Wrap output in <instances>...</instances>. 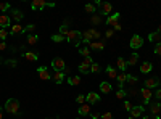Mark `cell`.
Returning a JSON list of instances; mask_svg holds the SVG:
<instances>
[{
  "label": "cell",
  "instance_id": "836d02e7",
  "mask_svg": "<svg viewBox=\"0 0 161 119\" xmlns=\"http://www.w3.org/2000/svg\"><path fill=\"white\" fill-rule=\"evenodd\" d=\"M90 23L92 24H100L102 23V16H100V13H95L92 16V20H90Z\"/></svg>",
  "mask_w": 161,
  "mask_h": 119
},
{
  "label": "cell",
  "instance_id": "6f0895ef",
  "mask_svg": "<svg viewBox=\"0 0 161 119\" xmlns=\"http://www.w3.org/2000/svg\"><path fill=\"white\" fill-rule=\"evenodd\" d=\"M142 119H151L150 116H142Z\"/></svg>",
  "mask_w": 161,
  "mask_h": 119
},
{
  "label": "cell",
  "instance_id": "9a60e30c",
  "mask_svg": "<svg viewBox=\"0 0 161 119\" xmlns=\"http://www.w3.org/2000/svg\"><path fill=\"white\" fill-rule=\"evenodd\" d=\"M24 31V27L20 24V23H15L13 26H10V34L12 35H16V34H23Z\"/></svg>",
  "mask_w": 161,
  "mask_h": 119
},
{
  "label": "cell",
  "instance_id": "db71d44e",
  "mask_svg": "<svg viewBox=\"0 0 161 119\" xmlns=\"http://www.w3.org/2000/svg\"><path fill=\"white\" fill-rule=\"evenodd\" d=\"M100 116H102V114H98V113H90V117H92V119H100Z\"/></svg>",
  "mask_w": 161,
  "mask_h": 119
},
{
  "label": "cell",
  "instance_id": "f5cc1de1",
  "mask_svg": "<svg viewBox=\"0 0 161 119\" xmlns=\"http://www.w3.org/2000/svg\"><path fill=\"white\" fill-rule=\"evenodd\" d=\"M129 94H130L132 97H135V95H139L140 92H139V90H135V89H132V90H129Z\"/></svg>",
  "mask_w": 161,
  "mask_h": 119
},
{
  "label": "cell",
  "instance_id": "d6986e66",
  "mask_svg": "<svg viewBox=\"0 0 161 119\" xmlns=\"http://www.w3.org/2000/svg\"><path fill=\"white\" fill-rule=\"evenodd\" d=\"M116 80H118V84H119V89H122V85L127 82V72H118Z\"/></svg>",
  "mask_w": 161,
  "mask_h": 119
},
{
  "label": "cell",
  "instance_id": "5b68a950",
  "mask_svg": "<svg viewBox=\"0 0 161 119\" xmlns=\"http://www.w3.org/2000/svg\"><path fill=\"white\" fill-rule=\"evenodd\" d=\"M161 84V80H159V77L158 76H155V77H148L147 80H145V89H158V85Z\"/></svg>",
  "mask_w": 161,
  "mask_h": 119
},
{
  "label": "cell",
  "instance_id": "2e32d148",
  "mask_svg": "<svg viewBox=\"0 0 161 119\" xmlns=\"http://www.w3.org/2000/svg\"><path fill=\"white\" fill-rule=\"evenodd\" d=\"M100 8H102V11H100V15H105L107 18L111 15V11H113V7H111V3H102L100 5Z\"/></svg>",
  "mask_w": 161,
  "mask_h": 119
},
{
  "label": "cell",
  "instance_id": "11a10c76",
  "mask_svg": "<svg viewBox=\"0 0 161 119\" xmlns=\"http://www.w3.org/2000/svg\"><path fill=\"white\" fill-rule=\"evenodd\" d=\"M3 50H7V43L5 42H0V52H3Z\"/></svg>",
  "mask_w": 161,
  "mask_h": 119
},
{
  "label": "cell",
  "instance_id": "277c9868",
  "mask_svg": "<svg viewBox=\"0 0 161 119\" xmlns=\"http://www.w3.org/2000/svg\"><path fill=\"white\" fill-rule=\"evenodd\" d=\"M52 68H53V71H64L66 69V63H64L63 58L56 57V58L52 60Z\"/></svg>",
  "mask_w": 161,
  "mask_h": 119
},
{
  "label": "cell",
  "instance_id": "ac0fdd59",
  "mask_svg": "<svg viewBox=\"0 0 161 119\" xmlns=\"http://www.w3.org/2000/svg\"><path fill=\"white\" fill-rule=\"evenodd\" d=\"M151 69H153V65H151L150 61H144L140 65V72H142V74H147V72H150Z\"/></svg>",
  "mask_w": 161,
  "mask_h": 119
},
{
  "label": "cell",
  "instance_id": "ab89813d",
  "mask_svg": "<svg viewBox=\"0 0 161 119\" xmlns=\"http://www.w3.org/2000/svg\"><path fill=\"white\" fill-rule=\"evenodd\" d=\"M137 80H139V79H137L135 76H132V74H127V82H129L130 85H132V84H137Z\"/></svg>",
  "mask_w": 161,
  "mask_h": 119
},
{
  "label": "cell",
  "instance_id": "91938a15",
  "mask_svg": "<svg viewBox=\"0 0 161 119\" xmlns=\"http://www.w3.org/2000/svg\"><path fill=\"white\" fill-rule=\"evenodd\" d=\"M127 119H135V117H132V116H129V117H127Z\"/></svg>",
  "mask_w": 161,
  "mask_h": 119
},
{
  "label": "cell",
  "instance_id": "c3c4849f",
  "mask_svg": "<svg viewBox=\"0 0 161 119\" xmlns=\"http://www.w3.org/2000/svg\"><path fill=\"white\" fill-rule=\"evenodd\" d=\"M100 119H115V117H113V114H111V113H105V114H102V116H100Z\"/></svg>",
  "mask_w": 161,
  "mask_h": 119
},
{
  "label": "cell",
  "instance_id": "603a6c76",
  "mask_svg": "<svg viewBox=\"0 0 161 119\" xmlns=\"http://www.w3.org/2000/svg\"><path fill=\"white\" fill-rule=\"evenodd\" d=\"M137 61H139V53H137V52H132V53H130V58L127 60V66L137 65Z\"/></svg>",
  "mask_w": 161,
  "mask_h": 119
},
{
  "label": "cell",
  "instance_id": "4fadbf2b",
  "mask_svg": "<svg viewBox=\"0 0 161 119\" xmlns=\"http://www.w3.org/2000/svg\"><path fill=\"white\" fill-rule=\"evenodd\" d=\"M78 114L82 117V116H89L90 114V105L89 103H84L78 108Z\"/></svg>",
  "mask_w": 161,
  "mask_h": 119
},
{
  "label": "cell",
  "instance_id": "30bf717a",
  "mask_svg": "<svg viewBox=\"0 0 161 119\" xmlns=\"http://www.w3.org/2000/svg\"><path fill=\"white\" fill-rule=\"evenodd\" d=\"M89 48L90 50H105V42L103 40H92L90 43H89Z\"/></svg>",
  "mask_w": 161,
  "mask_h": 119
},
{
  "label": "cell",
  "instance_id": "bcb514c9",
  "mask_svg": "<svg viewBox=\"0 0 161 119\" xmlns=\"http://www.w3.org/2000/svg\"><path fill=\"white\" fill-rule=\"evenodd\" d=\"M155 53L161 57V42H159V43H155Z\"/></svg>",
  "mask_w": 161,
  "mask_h": 119
},
{
  "label": "cell",
  "instance_id": "f1b7e54d",
  "mask_svg": "<svg viewBox=\"0 0 161 119\" xmlns=\"http://www.w3.org/2000/svg\"><path fill=\"white\" fill-rule=\"evenodd\" d=\"M68 84L69 85H79L81 84V76H71V77H68Z\"/></svg>",
  "mask_w": 161,
  "mask_h": 119
},
{
  "label": "cell",
  "instance_id": "8fae6325",
  "mask_svg": "<svg viewBox=\"0 0 161 119\" xmlns=\"http://www.w3.org/2000/svg\"><path fill=\"white\" fill-rule=\"evenodd\" d=\"M98 102H100V95H98V94H95V92H89V94L86 95V103L92 105V103H98Z\"/></svg>",
  "mask_w": 161,
  "mask_h": 119
},
{
  "label": "cell",
  "instance_id": "3957f363",
  "mask_svg": "<svg viewBox=\"0 0 161 119\" xmlns=\"http://www.w3.org/2000/svg\"><path fill=\"white\" fill-rule=\"evenodd\" d=\"M142 45H144V39H142L139 34L132 35V39H130V42H129V47H130L132 50H139Z\"/></svg>",
  "mask_w": 161,
  "mask_h": 119
},
{
  "label": "cell",
  "instance_id": "d6a6232c",
  "mask_svg": "<svg viewBox=\"0 0 161 119\" xmlns=\"http://www.w3.org/2000/svg\"><path fill=\"white\" fill-rule=\"evenodd\" d=\"M52 40L56 42V43H60V42L66 40V37H64V35H61V34H53V35H52Z\"/></svg>",
  "mask_w": 161,
  "mask_h": 119
},
{
  "label": "cell",
  "instance_id": "cb8c5ba5",
  "mask_svg": "<svg viewBox=\"0 0 161 119\" xmlns=\"http://www.w3.org/2000/svg\"><path fill=\"white\" fill-rule=\"evenodd\" d=\"M116 65H118V68H119V71L121 72H126V68H127V61L124 60V58H118V61H116Z\"/></svg>",
  "mask_w": 161,
  "mask_h": 119
},
{
  "label": "cell",
  "instance_id": "e575fe53",
  "mask_svg": "<svg viewBox=\"0 0 161 119\" xmlns=\"http://www.w3.org/2000/svg\"><path fill=\"white\" fill-rule=\"evenodd\" d=\"M79 53L84 58H87V57H90V48L89 47H82V48H79Z\"/></svg>",
  "mask_w": 161,
  "mask_h": 119
},
{
  "label": "cell",
  "instance_id": "9c48e42d",
  "mask_svg": "<svg viewBox=\"0 0 161 119\" xmlns=\"http://www.w3.org/2000/svg\"><path fill=\"white\" fill-rule=\"evenodd\" d=\"M144 109H145V106H144V105H137V106H132V109H130V116H132V117H139V116H144Z\"/></svg>",
  "mask_w": 161,
  "mask_h": 119
},
{
  "label": "cell",
  "instance_id": "6125c7cd",
  "mask_svg": "<svg viewBox=\"0 0 161 119\" xmlns=\"http://www.w3.org/2000/svg\"><path fill=\"white\" fill-rule=\"evenodd\" d=\"M47 119H53V117H47ZM55 119H56V117H55Z\"/></svg>",
  "mask_w": 161,
  "mask_h": 119
},
{
  "label": "cell",
  "instance_id": "681fc988",
  "mask_svg": "<svg viewBox=\"0 0 161 119\" xmlns=\"http://www.w3.org/2000/svg\"><path fill=\"white\" fill-rule=\"evenodd\" d=\"M113 34H115V31H113V29H107V32H105V37H113Z\"/></svg>",
  "mask_w": 161,
  "mask_h": 119
},
{
  "label": "cell",
  "instance_id": "52a82bcc",
  "mask_svg": "<svg viewBox=\"0 0 161 119\" xmlns=\"http://www.w3.org/2000/svg\"><path fill=\"white\" fill-rule=\"evenodd\" d=\"M37 72H39V77H40L42 80H49V79H52V74H50L49 68H45V66L37 68Z\"/></svg>",
  "mask_w": 161,
  "mask_h": 119
},
{
  "label": "cell",
  "instance_id": "484cf974",
  "mask_svg": "<svg viewBox=\"0 0 161 119\" xmlns=\"http://www.w3.org/2000/svg\"><path fill=\"white\" fill-rule=\"evenodd\" d=\"M148 40L153 42V43H159V42H161V34H159V32H151V34L148 35Z\"/></svg>",
  "mask_w": 161,
  "mask_h": 119
},
{
  "label": "cell",
  "instance_id": "44dd1931",
  "mask_svg": "<svg viewBox=\"0 0 161 119\" xmlns=\"http://www.w3.org/2000/svg\"><path fill=\"white\" fill-rule=\"evenodd\" d=\"M150 111H151V114H159V111H161V103L156 102L155 103H150Z\"/></svg>",
  "mask_w": 161,
  "mask_h": 119
},
{
  "label": "cell",
  "instance_id": "f907efd6",
  "mask_svg": "<svg viewBox=\"0 0 161 119\" xmlns=\"http://www.w3.org/2000/svg\"><path fill=\"white\" fill-rule=\"evenodd\" d=\"M124 108H126L127 111L130 113V109H132V103H130V102H124Z\"/></svg>",
  "mask_w": 161,
  "mask_h": 119
},
{
  "label": "cell",
  "instance_id": "ee69618b",
  "mask_svg": "<svg viewBox=\"0 0 161 119\" xmlns=\"http://www.w3.org/2000/svg\"><path fill=\"white\" fill-rule=\"evenodd\" d=\"M8 37V31L7 29H0V39H2V42Z\"/></svg>",
  "mask_w": 161,
  "mask_h": 119
},
{
  "label": "cell",
  "instance_id": "680465c9",
  "mask_svg": "<svg viewBox=\"0 0 161 119\" xmlns=\"http://www.w3.org/2000/svg\"><path fill=\"white\" fill-rule=\"evenodd\" d=\"M156 32H159V34H161V24L158 26V31H156Z\"/></svg>",
  "mask_w": 161,
  "mask_h": 119
},
{
  "label": "cell",
  "instance_id": "b9f144b4",
  "mask_svg": "<svg viewBox=\"0 0 161 119\" xmlns=\"http://www.w3.org/2000/svg\"><path fill=\"white\" fill-rule=\"evenodd\" d=\"M5 65H7V66H10V68H16L18 61H16V60H7V61H5Z\"/></svg>",
  "mask_w": 161,
  "mask_h": 119
},
{
  "label": "cell",
  "instance_id": "94428289",
  "mask_svg": "<svg viewBox=\"0 0 161 119\" xmlns=\"http://www.w3.org/2000/svg\"><path fill=\"white\" fill-rule=\"evenodd\" d=\"M155 119H161V117H159V116H155Z\"/></svg>",
  "mask_w": 161,
  "mask_h": 119
},
{
  "label": "cell",
  "instance_id": "e0dca14e",
  "mask_svg": "<svg viewBox=\"0 0 161 119\" xmlns=\"http://www.w3.org/2000/svg\"><path fill=\"white\" fill-rule=\"evenodd\" d=\"M64 76H66V74H64L63 71H55L53 76H52V79L56 82V84H61V82L64 80Z\"/></svg>",
  "mask_w": 161,
  "mask_h": 119
},
{
  "label": "cell",
  "instance_id": "e7e4bbea",
  "mask_svg": "<svg viewBox=\"0 0 161 119\" xmlns=\"http://www.w3.org/2000/svg\"><path fill=\"white\" fill-rule=\"evenodd\" d=\"M56 119H60V117H56Z\"/></svg>",
  "mask_w": 161,
  "mask_h": 119
},
{
  "label": "cell",
  "instance_id": "f546056e",
  "mask_svg": "<svg viewBox=\"0 0 161 119\" xmlns=\"http://www.w3.org/2000/svg\"><path fill=\"white\" fill-rule=\"evenodd\" d=\"M26 39H27V43H29V45H36V43H37V40H39V37H37L36 34H29Z\"/></svg>",
  "mask_w": 161,
  "mask_h": 119
},
{
  "label": "cell",
  "instance_id": "6da1fadb",
  "mask_svg": "<svg viewBox=\"0 0 161 119\" xmlns=\"http://www.w3.org/2000/svg\"><path fill=\"white\" fill-rule=\"evenodd\" d=\"M5 111L10 114H18V111H20V102L16 98H8L5 103Z\"/></svg>",
  "mask_w": 161,
  "mask_h": 119
},
{
  "label": "cell",
  "instance_id": "7a4b0ae2",
  "mask_svg": "<svg viewBox=\"0 0 161 119\" xmlns=\"http://www.w3.org/2000/svg\"><path fill=\"white\" fill-rule=\"evenodd\" d=\"M66 40L71 42L73 45H79V42L82 40V34L79 31H69L66 34Z\"/></svg>",
  "mask_w": 161,
  "mask_h": 119
},
{
  "label": "cell",
  "instance_id": "f6af8a7d",
  "mask_svg": "<svg viewBox=\"0 0 161 119\" xmlns=\"http://www.w3.org/2000/svg\"><path fill=\"white\" fill-rule=\"evenodd\" d=\"M90 32H92V39H93V40L100 39V32H98L97 29H90Z\"/></svg>",
  "mask_w": 161,
  "mask_h": 119
},
{
  "label": "cell",
  "instance_id": "4dcf8cb0",
  "mask_svg": "<svg viewBox=\"0 0 161 119\" xmlns=\"http://www.w3.org/2000/svg\"><path fill=\"white\" fill-rule=\"evenodd\" d=\"M84 10H86L87 13H93V15H95L97 13V7L93 5V3H87L86 7H84Z\"/></svg>",
  "mask_w": 161,
  "mask_h": 119
},
{
  "label": "cell",
  "instance_id": "7c38bea8",
  "mask_svg": "<svg viewBox=\"0 0 161 119\" xmlns=\"http://www.w3.org/2000/svg\"><path fill=\"white\" fill-rule=\"evenodd\" d=\"M119 13H111L108 18H107V26H113L115 27L116 24H119Z\"/></svg>",
  "mask_w": 161,
  "mask_h": 119
},
{
  "label": "cell",
  "instance_id": "4316f807",
  "mask_svg": "<svg viewBox=\"0 0 161 119\" xmlns=\"http://www.w3.org/2000/svg\"><path fill=\"white\" fill-rule=\"evenodd\" d=\"M107 74H108V77H111V79H116V77H118V69L113 68V66H107Z\"/></svg>",
  "mask_w": 161,
  "mask_h": 119
},
{
  "label": "cell",
  "instance_id": "74e56055",
  "mask_svg": "<svg viewBox=\"0 0 161 119\" xmlns=\"http://www.w3.org/2000/svg\"><path fill=\"white\" fill-rule=\"evenodd\" d=\"M100 71H102V68H100L98 63H93V65L90 66V72H95V74H97V72H100Z\"/></svg>",
  "mask_w": 161,
  "mask_h": 119
},
{
  "label": "cell",
  "instance_id": "7dc6e473",
  "mask_svg": "<svg viewBox=\"0 0 161 119\" xmlns=\"http://www.w3.org/2000/svg\"><path fill=\"white\" fill-rule=\"evenodd\" d=\"M84 63H86V65H89V66H92V65H93V58H92V57L84 58Z\"/></svg>",
  "mask_w": 161,
  "mask_h": 119
},
{
  "label": "cell",
  "instance_id": "8d00e7d4",
  "mask_svg": "<svg viewBox=\"0 0 161 119\" xmlns=\"http://www.w3.org/2000/svg\"><path fill=\"white\" fill-rule=\"evenodd\" d=\"M126 95H127V92H126L124 89H119L118 92H116V98H118V100H122V98H126Z\"/></svg>",
  "mask_w": 161,
  "mask_h": 119
},
{
  "label": "cell",
  "instance_id": "ba28073f",
  "mask_svg": "<svg viewBox=\"0 0 161 119\" xmlns=\"http://www.w3.org/2000/svg\"><path fill=\"white\" fill-rule=\"evenodd\" d=\"M10 24H12V18L0 13V29H7V27H10Z\"/></svg>",
  "mask_w": 161,
  "mask_h": 119
},
{
  "label": "cell",
  "instance_id": "60d3db41",
  "mask_svg": "<svg viewBox=\"0 0 161 119\" xmlns=\"http://www.w3.org/2000/svg\"><path fill=\"white\" fill-rule=\"evenodd\" d=\"M76 102L79 103V106L84 105V103H86V95H78V97H76Z\"/></svg>",
  "mask_w": 161,
  "mask_h": 119
},
{
  "label": "cell",
  "instance_id": "1f68e13d",
  "mask_svg": "<svg viewBox=\"0 0 161 119\" xmlns=\"http://www.w3.org/2000/svg\"><path fill=\"white\" fill-rule=\"evenodd\" d=\"M79 71L82 72V74H87V72H90V66L89 65H86V63H81V65H79Z\"/></svg>",
  "mask_w": 161,
  "mask_h": 119
},
{
  "label": "cell",
  "instance_id": "d4e9b609",
  "mask_svg": "<svg viewBox=\"0 0 161 119\" xmlns=\"http://www.w3.org/2000/svg\"><path fill=\"white\" fill-rule=\"evenodd\" d=\"M93 39H92V32H90V29H87V31H84L82 32V42L84 43H90Z\"/></svg>",
  "mask_w": 161,
  "mask_h": 119
},
{
  "label": "cell",
  "instance_id": "7402d4cb",
  "mask_svg": "<svg viewBox=\"0 0 161 119\" xmlns=\"http://www.w3.org/2000/svg\"><path fill=\"white\" fill-rule=\"evenodd\" d=\"M23 57L26 60H29V61H37V60H39V55H37L36 52H24Z\"/></svg>",
  "mask_w": 161,
  "mask_h": 119
},
{
  "label": "cell",
  "instance_id": "816d5d0a",
  "mask_svg": "<svg viewBox=\"0 0 161 119\" xmlns=\"http://www.w3.org/2000/svg\"><path fill=\"white\" fill-rule=\"evenodd\" d=\"M155 98L158 100V102H159V100H161V89H158L156 92H155Z\"/></svg>",
  "mask_w": 161,
  "mask_h": 119
},
{
  "label": "cell",
  "instance_id": "83f0119b",
  "mask_svg": "<svg viewBox=\"0 0 161 119\" xmlns=\"http://www.w3.org/2000/svg\"><path fill=\"white\" fill-rule=\"evenodd\" d=\"M100 90H102L103 94H110L111 90H113V87H111L110 82H102V84H100Z\"/></svg>",
  "mask_w": 161,
  "mask_h": 119
},
{
  "label": "cell",
  "instance_id": "ffe728a7",
  "mask_svg": "<svg viewBox=\"0 0 161 119\" xmlns=\"http://www.w3.org/2000/svg\"><path fill=\"white\" fill-rule=\"evenodd\" d=\"M23 18H24L23 11H20V10H12V20H15V23H20Z\"/></svg>",
  "mask_w": 161,
  "mask_h": 119
},
{
  "label": "cell",
  "instance_id": "8992f818",
  "mask_svg": "<svg viewBox=\"0 0 161 119\" xmlns=\"http://www.w3.org/2000/svg\"><path fill=\"white\" fill-rule=\"evenodd\" d=\"M140 95H142V98H144V103H145V105H150V100H151V97H153V90L144 87V89L140 90Z\"/></svg>",
  "mask_w": 161,
  "mask_h": 119
},
{
  "label": "cell",
  "instance_id": "5bb4252c",
  "mask_svg": "<svg viewBox=\"0 0 161 119\" xmlns=\"http://www.w3.org/2000/svg\"><path fill=\"white\" fill-rule=\"evenodd\" d=\"M45 7H47V2H45V0H32V3H31V8H32V10H44Z\"/></svg>",
  "mask_w": 161,
  "mask_h": 119
},
{
  "label": "cell",
  "instance_id": "7bdbcfd3",
  "mask_svg": "<svg viewBox=\"0 0 161 119\" xmlns=\"http://www.w3.org/2000/svg\"><path fill=\"white\" fill-rule=\"evenodd\" d=\"M7 10H10V5L5 3V2H2V3H0V11H3V15H5Z\"/></svg>",
  "mask_w": 161,
  "mask_h": 119
},
{
  "label": "cell",
  "instance_id": "d590c367",
  "mask_svg": "<svg viewBox=\"0 0 161 119\" xmlns=\"http://www.w3.org/2000/svg\"><path fill=\"white\" fill-rule=\"evenodd\" d=\"M36 29V24H27V26H24V31H23V34H27L29 35L32 31Z\"/></svg>",
  "mask_w": 161,
  "mask_h": 119
},
{
  "label": "cell",
  "instance_id": "9f6ffc18",
  "mask_svg": "<svg viewBox=\"0 0 161 119\" xmlns=\"http://www.w3.org/2000/svg\"><path fill=\"white\" fill-rule=\"evenodd\" d=\"M0 119H3V109H2V106H0Z\"/></svg>",
  "mask_w": 161,
  "mask_h": 119
},
{
  "label": "cell",
  "instance_id": "be15d7a7",
  "mask_svg": "<svg viewBox=\"0 0 161 119\" xmlns=\"http://www.w3.org/2000/svg\"><path fill=\"white\" fill-rule=\"evenodd\" d=\"M76 119H82V117H76Z\"/></svg>",
  "mask_w": 161,
  "mask_h": 119
},
{
  "label": "cell",
  "instance_id": "f35d334b",
  "mask_svg": "<svg viewBox=\"0 0 161 119\" xmlns=\"http://www.w3.org/2000/svg\"><path fill=\"white\" fill-rule=\"evenodd\" d=\"M68 32H69V29H68V26H66V24L60 26V34L61 35H64V37H66V34H68Z\"/></svg>",
  "mask_w": 161,
  "mask_h": 119
}]
</instances>
